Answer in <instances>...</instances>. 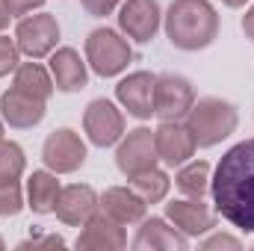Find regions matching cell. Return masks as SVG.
Returning a JSON list of instances; mask_svg holds the SVG:
<instances>
[{"instance_id":"ffe728a7","label":"cell","mask_w":254,"mask_h":251,"mask_svg":"<svg viewBox=\"0 0 254 251\" xmlns=\"http://www.w3.org/2000/svg\"><path fill=\"white\" fill-rule=\"evenodd\" d=\"M24 192H27V207H30L36 216H48V213H54L57 198H60V192H63L60 175L51 172V169H36V172L27 178Z\"/></svg>"},{"instance_id":"7c38bea8","label":"cell","mask_w":254,"mask_h":251,"mask_svg":"<svg viewBox=\"0 0 254 251\" xmlns=\"http://www.w3.org/2000/svg\"><path fill=\"white\" fill-rule=\"evenodd\" d=\"M133 251H187L190 237L181 234L166 216H145L136 228V237L130 240Z\"/></svg>"},{"instance_id":"9c48e42d","label":"cell","mask_w":254,"mask_h":251,"mask_svg":"<svg viewBox=\"0 0 254 251\" xmlns=\"http://www.w3.org/2000/svg\"><path fill=\"white\" fill-rule=\"evenodd\" d=\"M116 18H119V30L133 45H148L163 30L160 0H122Z\"/></svg>"},{"instance_id":"52a82bcc","label":"cell","mask_w":254,"mask_h":251,"mask_svg":"<svg viewBox=\"0 0 254 251\" xmlns=\"http://www.w3.org/2000/svg\"><path fill=\"white\" fill-rule=\"evenodd\" d=\"M195 86L190 77L166 71L154 77V116L160 122H184L195 104Z\"/></svg>"},{"instance_id":"83f0119b","label":"cell","mask_w":254,"mask_h":251,"mask_svg":"<svg viewBox=\"0 0 254 251\" xmlns=\"http://www.w3.org/2000/svg\"><path fill=\"white\" fill-rule=\"evenodd\" d=\"M80 3H83L86 15H92V18H107L113 12H119V6H122V0H80Z\"/></svg>"},{"instance_id":"5bb4252c","label":"cell","mask_w":254,"mask_h":251,"mask_svg":"<svg viewBox=\"0 0 254 251\" xmlns=\"http://www.w3.org/2000/svg\"><path fill=\"white\" fill-rule=\"evenodd\" d=\"M154 145H157V157L166 169H178V166L190 163L198 151L187 122H160L154 130Z\"/></svg>"},{"instance_id":"2e32d148","label":"cell","mask_w":254,"mask_h":251,"mask_svg":"<svg viewBox=\"0 0 254 251\" xmlns=\"http://www.w3.org/2000/svg\"><path fill=\"white\" fill-rule=\"evenodd\" d=\"M101 210V195L89 184H68L63 187L60 198H57V219L68 225V228H83L95 213Z\"/></svg>"},{"instance_id":"484cf974","label":"cell","mask_w":254,"mask_h":251,"mask_svg":"<svg viewBox=\"0 0 254 251\" xmlns=\"http://www.w3.org/2000/svg\"><path fill=\"white\" fill-rule=\"evenodd\" d=\"M198 249L201 251H240L243 249V240L234 237V234H225V231H210L198 240Z\"/></svg>"},{"instance_id":"603a6c76","label":"cell","mask_w":254,"mask_h":251,"mask_svg":"<svg viewBox=\"0 0 254 251\" xmlns=\"http://www.w3.org/2000/svg\"><path fill=\"white\" fill-rule=\"evenodd\" d=\"M127 184L136 189V192L142 195V201H145V204L151 207V204H163V201L169 198V189H172V178H169V172H166V169L154 166V169H145V172L133 175V178H130Z\"/></svg>"},{"instance_id":"f1b7e54d","label":"cell","mask_w":254,"mask_h":251,"mask_svg":"<svg viewBox=\"0 0 254 251\" xmlns=\"http://www.w3.org/2000/svg\"><path fill=\"white\" fill-rule=\"evenodd\" d=\"M65 240L63 237H57V234H48V237H30V240H21L18 243V249L21 251H36V249H63Z\"/></svg>"},{"instance_id":"8fae6325","label":"cell","mask_w":254,"mask_h":251,"mask_svg":"<svg viewBox=\"0 0 254 251\" xmlns=\"http://www.w3.org/2000/svg\"><path fill=\"white\" fill-rule=\"evenodd\" d=\"M181 234H187L190 240H201L204 234H210L219 222V213L204 201V198H172L166 201V213H163Z\"/></svg>"},{"instance_id":"44dd1931","label":"cell","mask_w":254,"mask_h":251,"mask_svg":"<svg viewBox=\"0 0 254 251\" xmlns=\"http://www.w3.org/2000/svg\"><path fill=\"white\" fill-rule=\"evenodd\" d=\"M12 86L39 98V101H51V95L57 92L54 86V77H51V68L42 65L39 60H30V63H21L12 74Z\"/></svg>"},{"instance_id":"e575fe53","label":"cell","mask_w":254,"mask_h":251,"mask_svg":"<svg viewBox=\"0 0 254 251\" xmlns=\"http://www.w3.org/2000/svg\"><path fill=\"white\" fill-rule=\"evenodd\" d=\"M0 249H6V243H3V237H0Z\"/></svg>"},{"instance_id":"8992f818","label":"cell","mask_w":254,"mask_h":251,"mask_svg":"<svg viewBox=\"0 0 254 251\" xmlns=\"http://www.w3.org/2000/svg\"><path fill=\"white\" fill-rule=\"evenodd\" d=\"M83 133L95 148H116L119 139L127 133V119L119 101L95 98L83 110Z\"/></svg>"},{"instance_id":"f546056e","label":"cell","mask_w":254,"mask_h":251,"mask_svg":"<svg viewBox=\"0 0 254 251\" xmlns=\"http://www.w3.org/2000/svg\"><path fill=\"white\" fill-rule=\"evenodd\" d=\"M3 6L12 18H24L30 12H39L45 6V0H3Z\"/></svg>"},{"instance_id":"cb8c5ba5","label":"cell","mask_w":254,"mask_h":251,"mask_svg":"<svg viewBox=\"0 0 254 251\" xmlns=\"http://www.w3.org/2000/svg\"><path fill=\"white\" fill-rule=\"evenodd\" d=\"M27 172V154L18 142L3 139L0 142V181H21Z\"/></svg>"},{"instance_id":"7402d4cb","label":"cell","mask_w":254,"mask_h":251,"mask_svg":"<svg viewBox=\"0 0 254 251\" xmlns=\"http://www.w3.org/2000/svg\"><path fill=\"white\" fill-rule=\"evenodd\" d=\"M210 181H213V166L207 160H195L175 169V187L187 198H207L210 195Z\"/></svg>"},{"instance_id":"3957f363","label":"cell","mask_w":254,"mask_h":251,"mask_svg":"<svg viewBox=\"0 0 254 251\" xmlns=\"http://www.w3.org/2000/svg\"><path fill=\"white\" fill-rule=\"evenodd\" d=\"M184 122H187V127H190V133L198 148H216L228 136L237 133V127H240V110L231 101H225V98L207 95V98H195L190 116Z\"/></svg>"},{"instance_id":"277c9868","label":"cell","mask_w":254,"mask_h":251,"mask_svg":"<svg viewBox=\"0 0 254 251\" xmlns=\"http://www.w3.org/2000/svg\"><path fill=\"white\" fill-rule=\"evenodd\" d=\"M83 57L89 63V71H95L104 80L122 77L130 68V63L136 60L133 42L122 30H113V27H95L83 42Z\"/></svg>"},{"instance_id":"d6a6232c","label":"cell","mask_w":254,"mask_h":251,"mask_svg":"<svg viewBox=\"0 0 254 251\" xmlns=\"http://www.w3.org/2000/svg\"><path fill=\"white\" fill-rule=\"evenodd\" d=\"M222 3H225L228 9H246V6H249L252 0H222Z\"/></svg>"},{"instance_id":"9a60e30c","label":"cell","mask_w":254,"mask_h":251,"mask_svg":"<svg viewBox=\"0 0 254 251\" xmlns=\"http://www.w3.org/2000/svg\"><path fill=\"white\" fill-rule=\"evenodd\" d=\"M74 246L80 251H122V249H127V231L122 222H116L113 216L98 210L80 228Z\"/></svg>"},{"instance_id":"4fadbf2b","label":"cell","mask_w":254,"mask_h":251,"mask_svg":"<svg viewBox=\"0 0 254 251\" xmlns=\"http://www.w3.org/2000/svg\"><path fill=\"white\" fill-rule=\"evenodd\" d=\"M154 77L151 71H130L116 86V101L127 116L148 122L154 116Z\"/></svg>"},{"instance_id":"30bf717a","label":"cell","mask_w":254,"mask_h":251,"mask_svg":"<svg viewBox=\"0 0 254 251\" xmlns=\"http://www.w3.org/2000/svg\"><path fill=\"white\" fill-rule=\"evenodd\" d=\"M116 166L119 172L125 175L127 181L145 169H154L160 166V157H157V145H154V130L145 125L127 130L125 136L119 139L116 145Z\"/></svg>"},{"instance_id":"6da1fadb","label":"cell","mask_w":254,"mask_h":251,"mask_svg":"<svg viewBox=\"0 0 254 251\" xmlns=\"http://www.w3.org/2000/svg\"><path fill=\"white\" fill-rule=\"evenodd\" d=\"M210 198L231 228L254 234V139L237 142L213 166Z\"/></svg>"},{"instance_id":"e0dca14e","label":"cell","mask_w":254,"mask_h":251,"mask_svg":"<svg viewBox=\"0 0 254 251\" xmlns=\"http://www.w3.org/2000/svg\"><path fill=\"white\" fill-rule=\"evenodd\" d=\"M0 116L6 127L12 130H33L45 122L48 116V101H39L15 86H9L3 95H0Z\"/></svg>"},{"instance_id":"ba28073f","label":"cell","mask_w":254,"mask_h":251,"mask_svg":"<svg viewBox=\"0 0 254 251\" xmlns=\"http://www.w3.org/2000/svg\"><path fill=\"white\" fill-rule=\"evenodd\" d=\"M86 157H89V148H86L83 136L71 127H57L42 142V163H45V169H51L57 175L80 172L86 166Z\"/></svg>"},{"instance_id":"d4e9b609","label":"cell","mask_w":254,"mask_h":251,"mask_svg":"<svg viewBox=\"0 0 254 251\" xmlns=\"http://www.w3.org/2000/svg\"><path fill=\"white\" fill-rule=\"evenodd\" d=\"M27 207V192L21 181H0V219H15Z\"/></svg>"},{"instance_id":"836d02e7","label":"cell","mask_w":254,"mask_h":251,"mask_svg":"<svg viewBox=\"0 0 254 251\" xmlns=\"http://www.w3.org/2000/svg\"><path fill=\"white\" fill-rule=\"evenodd\" d=\"M3 130H6V122H3V116H0V142L6 139V136H3Z\"/></svg>"},{"instance_id":"4dcf8cb0","label":"cell","mask_w":254,"mask_h":251,"mask_svg":"<svg viewBox=\"0 0 254 251\" xmlns=\"http://www.w3.org/2000/svg\"><path fill=\"white\" fill-rule=\"evenodd\" d=\"M240 27H243V36H246V39L254 45V0L249 3V9H246V15H243Z\"/></svg>"},{"instance_id":"7a4b0ae2","label":"cell","mask_w":254,"mask_h":251,"mask_svg":"<svg viewBox=\"0 0 254 251\" xmlns=\"http://www.w3.org/2000/svg\"><path fill=\"white\" fill-rule=\"evenodd\" d=\"M163 30L172 48L184 54H198L216 45L222 18L210 0H172L163 12Z\"/></svg>"},{"instance_id":"5b68a950","label":"cell","mask_w":254,"mask_h":251,"mask_svg":"<svg viewBox=\"0 0 254 251\" xmlns=\"http://www.w3.org/2000/svg\"><path fill=\"white\" fill-rule=\"evenodd\" d=\"M60 39H63V30L57 15L51 12H30L15 24V42L21 57L27 60H48L60 48Z\"/></svg>"},{"instance_id":"ac0fdd59","label":"cell","mask_w":254,"mask_h":251,"mask_svg":"<svg viewBox=\"0 0 254 251\" xmlns=\"http://www.w3.org/2000/svg\"><path fill=\"white\" fill-rule=\"evenodd\" d=\"M48 68H51L57 92H63V95L83 92L89 86V63H86V57H80L77 48H68V45L57 48L48 57Z\"/></svg>"},{"instance_id":"1f68e13d","label":"cell","mask_w":254,"mask_h":251,"mask_svg":"<svg viewBox=\"0 0 254 251\" xmlns=\"http://www.w3.org/2000/svg\"><path fill=\"white\" fill-rule=\"evenodd\" d=\"M9 21H12V15L6 12V6H3V0H0V33L9 27Z\"/></svg>"},{"instance_id":"d6986e66","label":"cell","mask_w":254,"mask_h":251,"mask_svg":"<svg viewBox=\"0 0 254 251\" xmlns=\"http://www.w3.org/2000/svg\"><path fill=\"white\" fill-rule=\"evenodd\" d=\"M101 210H104L107 216H113L116 222H122L125 228L139 225V222L148 216V204L142 201V195L130 187V184H127V187L104 189V195H101Z\"/></svg>"},{"instance_id":"4316f807","label":"cell","mask_w":254,"mask_h":251,"mask_svg":"<svg viewBox=\"0 0 254 251\" xmlns=\"http://www.w3.org/2000/svg\"><path fill=\"white\" fill-rule=\"evenodd\" d=\"M21 65V51H18V42L15 36L9 39L6 33H0V80L15 74V68Z\"/></svg>"}]
</instances>
